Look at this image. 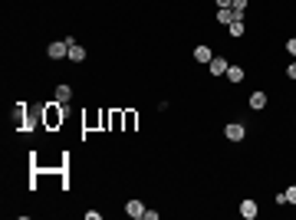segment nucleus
Returning a JSON list of instances; mask_svg holds the SVG:
<instances>
[{
	"label": "nucleus",
	"mask_w": 296,
	"mask_h": 220,
	"mask_svg": "<svg viewBox=\"0 0 296 220\" xmlns=\"http://www.w3.org/2000/svg\"><path fill=\"white\" fill-rule=\"evenodd\" d=\"M62 115H66V112H62V102H56V99H53V102L43 109V125H46V128H60L62 125Z\"/></svg>",
	"instance_id": "1"
},
{
	"label": "nucleus",
	"mask_w": 296,
	"mask_h": 220,
	"mask_svg": "<svg viewBox=\"0 0 296 220\" xmlns=\"http://www.w3.org/2000/svg\"><path fill=\"white\" fill-rule=\"evenodd\" d=\"M224 138L227 142H244V138H247V125H240V122H227L224 125Z\"/></svg>",
	"instance_id": "2"
},
{
	"label": "nucleus",
	"mask_w": 296,
	"mask_h": 220,
	"mask_svg": "<svg viewBox=\"0 0 296 220\" xmlns=\"http://www.w3.org/2000/svg\"><path fill=\"white\" fill-rule=\"evenodd\" d=\"M46 56H50V59H66V56H70V43H66V39L50 43V46H46Z\"/></svg>",
	"instance_id": "3"
},
{
	"label": "nucleus",
	"mask_w": 296,
	"mask_h": 220,
	"mask_svg": "<svg viewBox=\"0 0 296 220\" xmlns=\"http://www.w3.org/2000/svg\"><path fill=\"white\" fill-rule=\"evenodd\" d=\"M66 43H70V56H66V59H70V63H86V46H79L72 36H66Z\"/></svg>",
	"instance_id": "4"
},
{
	"label": "nucleus",
	"mask_w": 296,
	"mask_h": 220,
	"mask_svg": "<svg viewBox=\"0 0 296 220\" xmlns=\"http://www.w3.org/2000/svg\"><path fill=\"white\" fill-rule=\"evenodd\" d=\"M266 102H270V95H266L264 89H257V92H250V102H247V105H250L254 112H264Z\"/></svg>",
	"instance_id": "5"
},
{
	"label": "nucleus",
	"mask_w": 296,
	"mask_h": 220,
	"mask_svg": "<svg viewBox=\"0 0 296 220\" xmlns=\"http://www.w3.org/2000/svg\"><path fill=\"white\" fill-rule=\"evenodd\" d=\"M227 66H230V63H227L224 56L218 53V56H214V59H210V63H208V72H210V76H218V79H220V76H224V72H227Z\"/></svg>",
	"instance_id": "6"
},
{
	"label": "nucleus",
	"mask_w": 296,
	"mask_h": 220,
	"mask_svg": "<svg viewBox=\"0 0 296 220\" xmlns=\"http://www.w3.org/2000/svg\"><path fill=\"white\" fill-rule=\"evenodd\" d=\"M145 211L148 207L142 204V201H128V204H125V214H128L132 220H145Z\"/></svg>",
	"instance_id": "7"
},
{
	"label": "nucleus",
	"mask_w": 296,
	"mask_h": 220,
	"mask_svg": "<svg viewBox=\"0 0 296 220\" xmlns=\"http://www.w3.org/2000/svg\"><path fill=\"white\" fill-rule=\"evenodd\" d=\"M257 214H260V207H257V201H240V217L244 220H257Z\"/></svg>",
	"instance_id": "8"
},
{
	"label": "nucleus",
	"mask_w": 296,
	"mask_h": 220,
	"mask_svg": "<svg viewBox=\"0 0 296 220\" xmlns=\"http://www.w3.org/2000/svg\"><path fill=\"white\" fill-rule=\"evenodd\" d=\"M210 59H214V49L208 46V43H201V46H194V63H201V66H208Z\"/></svg>",
	"instance_id": "9"
},
{
	"label": "nucleus",
	"mask_w": 296,
	"mask_h": 220,
	"mask_svg": "<svg viewBox=\"0 0 296 220\" xmlns=\"http://www.w3.org/2000/svg\"><path fill=\"white\" fill-rule=\"evenodd\" d=\"M53 99H56V102H62V105H66V102L72 99V86H70V82H60V86L53 89Z\"/></svg>",
	"instance_id": "10"
},
{
	"label": "nucleus",
	"mask_w": 296,
	"mask_h": 220,
	"mask_svg": "<svg viewBox=\"0 0 296 220\" xmlns=\"http://www.w3.org/2000/svg\"><path fill=\"white\" fill-rule=\"evenodd\" d=\"M224 79H227V82H234V86H237V82H244V66H227Z\"/></svg>",
	"instance_id": "11"
},
{
	"label": "nucleus",
	"mask_w": 296,
	"mask_h": 220,
	"mask_svg": "<svg viewBox=\"0 0 296 220\" xmlns=\"http://www.w3.org/2000/svg\"><path fill=\"white\" fill-rule=\"evenodd\" d=\"M14 125L16 128H26V105L24 102L16 105V112H14Z\"/></svg>",
	"instance_id": "12"
},
{
	"label": "nucleus",
	"mask_w": 296,
	"mask_h": 220,
	"mask_svg": "<svg viewBox=\"0 0 296 220\" xmlns=\"http://www.w3.org/2000/svg\"><path fill=\"white\" fill-rule=\"evenodd\" d=\"M135 122H138V115H135L132 109L122 112V125H125V132H135Z\"/></svg>",
	"instance_id": "13"
},
{
	"label": "nucleus",
	"mask_w": 296,
	"mask_h": 220,
	"mask_svg": "<svg viewBox=\"0 0 296 220\" xmlns=\"http://www.w3.org/2000/svg\"><path fill=\"white\" fill-rule=\"evenodd\" d=\"M230 36H234V39H240V36H244V20H237V23H230Z\"/></svg>",
	"instance_id": "14"
},
{
	"label": "nucleus",
	"mask_w": 296,
	"mask_h": 220,
	"mask_svg": "<svg viewBox=\"0 0 296 220\" xmlns=\"http://www.w3.org/2000/svg\"><path fill=\"white\" fill-rule=\"evenodd\" d=\"M286 204L296 207V184H290V188H286Z\"/></svg>",
	"instance_id": "15"
},
{
	"label": "nucleus",
	"mask_w": 296,
	"mask_h": 220,
	"mask_svg": "<svg viewBox=\"0 0 296 220\" xmlns=\"http://www.w3.org/2000/svg\"><path fill=\"white\" fill-rule=\"evenodd\" d=\"M247 3H250V0H234V3H230V7H234V10H237V13H240V16H244V10H247Z\"/></svg>",
	"instance_id": "16"
},
{
	"label": "nucleus",
	"mask_w": 296,
	"mask_h": 220,
	"mask_svg": "<svg viewBox=\"0 0 296 220\" xmlns=\"http://www.w3.org/2000/svg\"><path fill=\"white\" fill-rule=\"evenodd\" d=\"M286 53L296 59V36H290V39H286Z\"/></svg>",
	"instance_id": "17"
},
{
	"label": "nucleus",
	"mask_w": 296,
	"mask_h": 220,
	"mask_svg": "<svg viewBox=\"0 0 296 220\" xmlns=\"http://www.w3.org/2000/svg\"><path fill=\"white\" fill-rule=\"evenodd\" d=\"M286 79H293V82H296V59H293V63L286 66Z\"/></svg>",
	"instance_id": "18"
},
{
	"label": "nucleus",
	"mask_w": 296,
	"mask_h": 220,
	"mask_svg": "<svg viewBox=\"0 0 296 220\" xmlns=\"http://www.w3.org/2000/svg\"><path fill=\"white\" fill-rule=\"evenodd\" d=\"M86 220H102V211H86Z\"/></svg>",
	"instance_id": "19"
},
{
	"label": "nucleus",
	"mask_w": 296,
	"mask_h": 220,
	"mask_svg": "<svg viewBox=\"0 0 296 220\" xmlns=\"http://www.w3.org/2000/svg\"><path fill=\"white\" fill-rule=\"evenodd\" d=\"M214 3H218V10H224V7H230L234 0H214Z\"/></svg>",
	"instance_id": "20"
}]
</instances>
